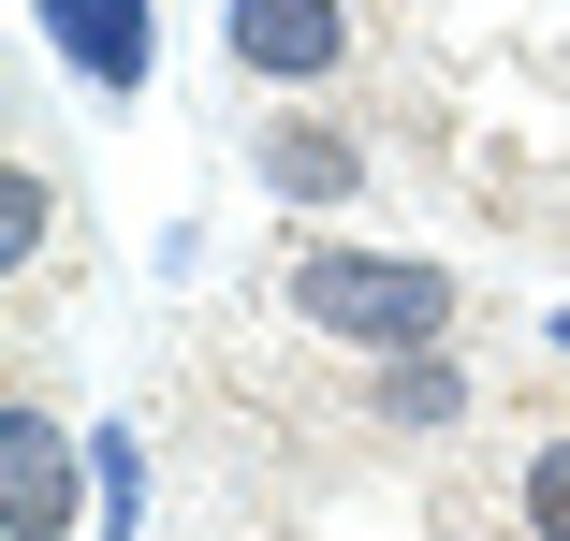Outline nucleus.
<instances>
[{"instance_id":"nucleus-8","label":"nucleus","mask_w":570,"mask_h":541,"mask_svg":"<svg viewBox=\"0 0 570 541\" xmlns=\"http://www.w3.org/2000/svg\"><path fill=\"white\" fill-rule=\"evenodd\" d=\"M556 352H570V322H556Z\"/></svg>"},{"instance_id":"nucleus-5","label":"nucleus","mask_w":570,"mask_h":541,"mask_svg":"<svg viewBox=\"0 0 570 541\" xmlns=\"http://www.w3.org/2000/svg\"><path fill=\"white\" fill-rule=\"evenodd\" d=\"M264 176H278V190H307V205H336L366 161H352V132H322V118H278V132H264Z\"/></svg>"},{"instance_id":"nucleus-4","label":"nucleus","mask_w":570,"mask_h":541,"mask_svg":"<svg viewBox=\"0 0 570 541\" xmlns=\"http://www.w3.org/2000/svg\"><path fill=\"white\" fill-rule=\"evenodd\" d=\"M45 30L73 45V73H102V88H147V0H45Z\"/></svg>"},{"instance_id":"nucleus-1","label":"nucleus","mask_w":570,"mask_h":541,"mask_svg":"<svg viewBox=\"0 0 570 541\" xmlns=\"http://www.w3.org/2000/svg\"><path fill=\"white\" fill-rule=\"evenodd\" d=\"M293 307L322 322L336 352H424L453 322V278L439 264H366V249H307L293 264Z\"/></svg>"},{"instance_id":"nucleus-3","label":"nucleus","mask_w":570,"mask_h":541,"mask_svg":"<svg viewBox=\"0 0 570 541\" xmlns=\"http://www.w3.org/2000/svg\"><path fill=\"white\" fill-rule=\"evenodd\" d=\"M0 512H16V541L73 527V440H59L45 410H16V424H0Z\"/></svg>"},{"instance_id":"nucleus-7","label":"nucleus","mask_w":570,"mask_h":541,"mask_svg":"<svg viewBox=\"0 0 570 541\" xmlns=\"http://www.w3.org/2000/svg\"><path fill=\"white\" fill-rule=\"evenodd\" d=\"M527 527H541V541H570V440H541V454H527Z\"/></svg>"},{"instance_id":"nucleus-2","label":"nucleus","mask_w":570,"mask_h":541,"mask_svg":"<svg viewBox=\"0 0 570 541\" xmlns=\"http://www.w3.org/2000/svg\"><path fill=\"white\" fill-rule=\"evenodd\" d=\"M219 30H235V59L249 73H336V45H352V0H235V16H219Z\"/></svg>"},{"instance_id":"nucleus-6","label":"nucleus","mask_w":570,"mask_h":541,"mask_svg":"<svg viewBox=\"0 0 570 541\" xmlns=\"http://www.w3.org/2000/svg\"><path fill=\"white\" fill-rule=\"evenodd\" d=\"M453 410H469V381H453V366H424V352H410V366H395V424H453Z\"/></svg>"}]
</instances>
